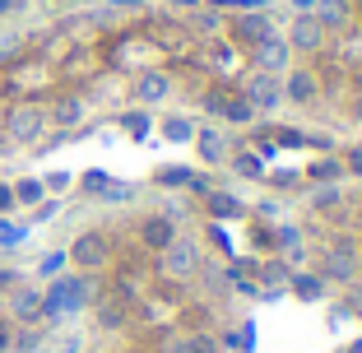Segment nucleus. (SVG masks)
<instances>
[{
	"mask_svg": "<svg viewBox=\"0 0 362 353\" xmlns=\"http://www.w3.org/2000/svg\"><path fill=\"white\" fill-rule=\"evenodd\" d=\"M47 298V316H70V311H84L93 302V284L88 274H61L52 279V289H42Z\"/></svg>",
	"mask_w": 362,
	"mask_h": 353,
	"instance_id": "obj_1",
	"label": "nucleus"
},
{
	"mask_svg": "<svg viewBox=\"0 0 362 353\" xmlns=\"http://www.w3.org/2000/svg\"><path fill=\"white\" fill-rule=\"evenodd\" d=\"M158 270L168 279H195L200 274V265H204V251H200V242L195 237H177V242L168 246V251H158Z\"/></svg>",
	"mask_w": 362,
	"mask_h": 353,
	"instance_id": "obj_2",
	"label": "nucleus"
},
{
	"mask_svg": "<svg viewBox=\"0 0 362 353\" xmlns=\"http://www.w3.org/2000/svg\"><path fill=\"white\" fill-rule=\"evenodd\" d=\"M47 108H37V103H19V108H10V117H5V135L14 139V144H37V139L47 135Z\"/></svg>",
	"mask_w": 362,
	"mask_h": 353,
	"instance_id": "obj_3",
	"label": "nucleus"
},
{
	"mask_svg": "<svg viewBox=\"0 0 362 353\" xmlns=\"http://www.w3.org/2000/svg\"><path fill=\"white\" fill-rule=\"evenodd\" d=\"M65 256H70V265H75V270L93 274V270H103L107 260H112V246H107L103 233H79L75 242L65 246Z\"/></svg>",
	"mask_w": 362,
	"mask_h": 353,
	"instance_id": "obj_4",
	"label": "nucleus"
},
{
	"mask_svg": "<svg viewBox=\"0 0 362 353\" xmlns=\"http://www.w3.org/2000/svg\"><path fill=\"white\" fill-rule=\"evenodd\" d=\"M242 98L256 112H279V103H284V75H265V70H256V75L246 79Z\"/></svg>",
	"mask_w": 362,
	"mask_h": 353,
	"instance_id": "obj_5",
	"label": "nucleus"
},
{
	"mask_svg": "<svg viewBox=\"0 0 362 353\" xmlns=\"http://www.w3.org/2000/svg\"><path fill=\"white\" fill-rule=\"evenodd\" d=\"M10 316L19 325L47 321V298H42V289H37V284H14V289H10Z\"/></svg>",
	"mask_w": 362,
	"mask_h": 353,
	"instance_id": "obj_6",
	"label": "nucleus"
},
{
	"mask_svg": "<svg viewBox=\"0 0 362 353\" xmlns=\"http://www.w3.org/2000/svg\"><path fill=\"white\" fill-rule=\"evenodd\" d=\"M316 274L330 279V284H353V274H358V246L353 242H334L330 256H320Z\"/></svg>",
	"mask_w": 362,
	"mask_h": 353,
	"instance_id": "obj_7",
	"label": "nucleus"
},
{
	"mask_svg": "<svg viewBox=\"0 0 362 353\" xmlns=\"http://www.w3.org/2000/svg\"><path fill=\"white\" fill-rule=\"evenodd\" d=\"M293 52H320L325 47V28H320V19L311 10H298L293 14V23H288V37H284Z\"/></svg>",
	"mask_w": 362,
	"mask_h": 353,
	"instance_id": "obj_8",
	"label": "nucleus"
},
{
	"mask_svg": "<svg viewBox=\"0 0 362 353\" xmlns=\"http://www.w3.org/2000/svg\"><path fill=\"white\" fill-rule=\"evenodd\" d=\"M256 70H265V75H288V70H293V47L284 42V37H274V33H269L265 42H256Z\"/></svg>",
	"mask_w": 362,
	"mask_h": 353,
	"instance_id": "obj_9",
	"label": "nucleus"
},
{
	"mask_svg": "<svg viewBox=\"0 0 362 353\" xmlns=\"http://www.w3.org/2000/svg\"><path fill=\"white\" fill-rule=\"evenodd\" d=\"M172 98V75L168 70H144V75L135 79V103L139 108H158V103H168Z\"/></svg>",
	"mask_w": 362,
	"mask_h": 353,
	"instance_id": "obj_10",
	"label": "nucleus"
},
{
	"mask_svg": "<svg viewBox=\"0 0 362 353\" xmlns=\"http://www.w3.org/2000/svg\"><path fill=\"white\" fill-rule=\"evenodd\" d=\"M177 237L181 233H177V219H172V214H149L144 224H139V242L149 246V251H168Z\"/></svg>",
	"mask_w": 362,
	"mask_h": 353,
	"instance_id": "obj_11",
	"label": "nucleus"
},
{
	"mask_svg": "<svg viewBox=\"0 0 362 353\" xmlns=\"http://www.w3.org/2000/svg\"><path fill=\"white\" fill-rule=\"evenodd\" d=\"M269 33H274V19H269L265 10H251V14H237V19H233V37H237V42H246V47L265 42Z\"/></svg>",
	"mask_w": 362,
	"mask_h": 353,
	"instance_id": "obj_12",
	"label": "nucleus"
},
{
	"mask_svg": "<svg viewBox=\"0 0 362 353\" xmlns=\"http://www.w3.org/2000/svg\"><path fill=\"white\" fill-rule=\"evenodd\" d=\"M316 93H320V84H316V70H288L284 75V98L288 103H298V108H311L316 103Z\"/></svg>",
	"mask_w": 362,
	"mask_h": 353,
	"instance_id": "obj_13",
	"label": "nucleus"
},
{
	"mask_svg": "<svg viewBox=\"0 0 362 353\" xmlns=\"http://www.w3.org/2000/svg\"><path fill=\"white\" fill-rule=\"evenodd\" d=\"M84 117H88V103H84V98H56L52 108H47V121H52L56 130H75Z\"/></svg>",
	"mask_w": 362,
	"mask_h": 353,
	"instance_id": "obj_14",
	"label": "nucleus"
},
{
	"mask_svg": "<svg viewBox=\"0 0 362 353\" xmlns=\"http://www.w3.org/2000/svg\"><path fill=\"white\" fill-rule=\"evenodd\" d=\"M311 14L320 19V28L330 33V28H344L349 23V0H316L311 5Z\"/></svg>",
	"mask_w": 362,
	"mask_h": 353,
	"instance_id": "obj_15",
	"label": "nucleus"
},
{
	"mask_svg": "<svg viewBox=\"0 0 362 353\" xmlns=\"http://www.w3.org/2000/svg\"><path fill=\"white\" fill-rule=\"evenodd\" d=\"M195 149H200L204 163H223V158H228V144H223V135H218L214 126L195 130Z\"/></svg>",
	"mask_w": 362,
	"mask_h": 353,
	"instance_id": "obj_16",
	"label": "nucleus"
},
{
	"mask_svg": "<svg viewBox=\"0 0 362 353\" xmlns=\"http://www.w3.org/2000/svg\"><path fill=\"white\" fill-rule=\"evenodd\" d=\"M14 191V204H23V209H37V204L47 200V186H42V177H19V182L10 186Z\"/></svg>",
	"mask_w": 362,
	"mask_h": 353,
	"instance_id": "obj_17",
	"label": "nucleus"
},
{
	"mask_svg": "<svg viewBox=\"0 0 362 353\" xmlns=\"http://www.w3.org/2000/svg\"><path fill=\"white\" fill-rule=\"evenodd\" d=\"M307 177L316 186H339V177H344V158H334V154H325V158H316L307 168Z\"/></svg>",
	"mask_w": 362,
	"mask_h": 353,
	"instance_id": "obj_18",
	"label": "nucleus"
},
{
	"mask_svg": "<svg viewBox=\"0 0 362 353\" xmlns=\"http://www.w3.org/2000/svg\"><path fill=\"white\" fill-rule=\"evenodd\" d=\"M204 209H209L214 219H242V209H246V204L237 200V195H228V191H209Z\"/></svg>",
	"mask_w": 362,
	"mask_h": 353,
	"instance_id": "obj_19",
	"label": "nucleus"
},
{
	"mask_svg": "<svg viewBox=\"0 0 362 353\" xmlns=\"http://www.w3.org/2000/svg\"><path fill=\"white\" fill-rule=\"evenodd\" d=\"M274 242H279V251H284V260H302V228L298 224H279Z\"/></svg>",
	"mask_w": 362,
	"mask_h": 353,
	"instance_id": "obj_20",
	"label": "nucleus"
},
{
	"mask_svg": "<svg viewBox=\"0 0 362 353\" xmlns=\"http://www.w3.org/2000/svg\"><path fill=\"white\" fill-rule=\"evenodd\" d=\"M163 139H168V144H191L195 139V121L191 117H168L163 121Z\"/></svg>",
	"mask_w": 362,
	"mask_h": 353,
	"instance_id": "obj_21",
	"label": "nucleus"
},
{
	"mask_svg": "<svg viewBox=\"0 0 362 353\" xmlns=\"http://www.w3.org/2000/svg\"><path fill=\"white\" fill-rule=\"evenodd\" d=\"M168 353H223V344L214 340V335H186V340H177Z\"/></svg>",
	"mask_w": 362,
	"mask_h": 353,
	"instance_id": "obj_22",
	"label": "nucleus"
},
{
	"mask_svg": "<svg viewBox=\"0 0 362 353\" xmlns=\"http://www.w3.org/2000/svg\"><path fill=\"white\" fill-rule=\"evenodd\" d=\"M288 284H293V293H298L302 302H316L320 293H325V279H320V274H293Z\"/></svg>",
	"mask_w": 362,
	"mask_h": 353,
	"instance_id": "obj_23",
	"label": "nucleus"
},
{
	"mask_svg": "<svg viewBox=\"0 0 362 353\" xmlns=\"http://www.w3.org/2000/svg\"><path fill=\"white\" fill-rule=\"evenodd\" d=\"M223 121H233V126H251V121H256V108H251V103H246V98L237 93V98H228Z\"/></svg>",
	"mask_w": 362,
	"mask_h": 353,
	"instance_id": "obj_24",
	"label": "nucleus"
},
{
	"mask_svg": "<svg viewBox=\"0 0 362 353\" xmlns=\"http://www.w3.org/2000/svg\"><path fill=\"white\" fill-rule=\"evenodd\" d=\"M65 265H70V256H65V246L61 251H47L42 260H37V279H61Z\"/></svg>",
	"mask_w": 362,
	"mask_h": 353,
	"instance_id": "obj_25",
	"label": "nucleus"
},
{
	"mask_svg": "<svg viewBox=\"0 0 362 353\" xmlns=\"http://www.w3.org/2000/svg\"><path fill=\"white\" fill-rule=\"evenodd\" d=\"M14 349H19V353H37V349H42V344H47V335L42 330H37V325H28V330H23V335H14Z\"/></svg>",
	"mask_w": 362,
	"mask_h": 353,
	"instance_id": "obj_26",
	"label": "nucleus"
},
{
	"mask_svg": "<svg viewBox=\"0 0 362 353\" xmlns=\"http://www.w3.org/2000/svg\"><path fill=\"white\" fill-rule=\"evenodd\" d=\"M233 172H242V177H265V163H260L256 154H237V158H233Z\"/></svg>",
	"mask_w": 362,
	"mask_h": 353,
	"instance_id": "obj_27",
	"label": "nucleus"
},
{
	"mask_svg": "<svg viewBox=\"0 0 362 353\" xmlns=\"http://www.w3.org/2000/svg\"><path fill=\"white\" fill-rule=\"evenodd\" d=\"M339 200H344L339 186H316V191H311V204H316V209H334Z\"/></svg>",
	"mask_w": 362,
	"mask_h": 353,
	"instance_id": "obj_28",
	"label": "nucleus"
},
{
	"mask_svg": "<svg viewBox=\"0 0 362 353\" xmlns=\"http://www.w3.org/2000/svg\"><path fill=\"white\" fill-rule=\"evenodd\" d=\"M191 177H195L191 168H163L158 172V186H191Z\"/></svg>",
	"mask_w": 362,
	"mask_h": 353,
	"instance_id": "obj_29",
	"label": "nucleus"
},
{
	"mask_svg": "<svg viewBox=\"0 0 362 353\" xmlns=\"http://www.w3.org/2000/svg\"><path fill=\"white\" fill-rule=\"evenodd\" d=\"M121 126L130 130V135H149V112H126V117H121Z\"/></svg>",
	"mask_w": 362,
	"mask_h": 353,
	"instance_id": "obj_30",
	"label": "nucleus"
},
{
	"mask_svg": "<svg viewBox=\"0 0 362 353\" xmlns=\"http://www.w3.org/2000/svg\"><path fill=\"white\" fill-rule=\"evenodd\" d=\"M98 195H103L107 204H121V200H130V195H135V191H130L126 182H107V186H103V191H98Z\"/></svg>",
	"mask_w": 362,
	"mask_h": 353,
	"instance_id": "obj_31",
	"label": "nucleus"
},
{
	"mask_svg": "<svg viewBox=\"0 0 362 353\" xmlns=\"http://www.w3.org/2000/svg\"><path fill=\"white\" fill-rule=\"evenodd\" d=\"M260 274H265V284H288V279H293V270H288L284 260H269V265L260 270Z\"/></svg>",
	"mask_w": 362,
	"mask_h": 353,
	"instance_id": "obj_32",
	"label": "nucleus"
},
{
	"mask_svg": "<svg viewBox=\"0 0 362 353\" xmlns=\"http://www.w3.org/2000/svg\"><path fill=\"white\" fill-rule=\"evenodd\" d=\"M344 177H362V144H353L344 154Z\"/></svg>",
	"mask_w": 362,
	"mask_h": 353,
	"instance_id": "obj_33",
	"label": "nucleus"
},
{
	"mask_svg": "<svg viewBox=\"0 0 362 353\" xmlns=\"http://www.w3.org/2000/svg\"><path fill=\"white\" fill-rule=\"evenodd\" d=\"M223 108H228V93H218V88L204 93V112H209V117H223Z\"/></svg>",
	"mask_w": 362,
	"mask_h": 353,
	"instance_id": "obj_34",
	"label": "nucleus"
},
{
	"mask_svg": "<svg viewBox=\"0 0 362 353\" xmlns=\"http://www.w3.org/2000/svg\"><path fill=\"white\" fill-rule=\"evenodd\" d=\"M79 349H84V335H61L52 353H79Z\"/></svg>",
	"mask_w": 362,
	"mask_h": 353,
	"instance_id": "obj_35",
	"label": "nucleus"
},
{
	"mask_svg": "<svg viewBox=\"0 0 362 353\" xmlns=\"http://www.w3.org/2000/svg\"><path fill=\"white\" fill-rule=\"evenodd\" d=\"M107 182H112L107 172H84V191H88V195H98V191H103Z\"/></svg>",
	"mask_w": 362,
	"mask_h": 353,
	"instance_id": "obj_36",
	"label": "nucleus"
},
{
	"mask_svg": "<svg viewBox=\"0 0 362 353\" xmlns=\"http://www.w3.org/2000/svg\"><path fill=\"white\" fill-rule=\"evenodd\" d=\"M42 186H47V191H65V186H70V172H47Z\"/></svg>",
	"mask_w": 362,
	"mask_h": 353,
	"instance_id": "obj_37",
	"label": "nucleus"
},
{
	"mask_svg": "<svg viewBox=\"0 0 362 353\" xmlns=\"http://www.w3.org/2000/svg\"><path fill=\"white\" fill-rule=\"evenodd\" d=\"M14 284H23V279H19V270H10V265H0V293H10Z\"/></svg>",
	"mask_w": 362,
	"mask_h": 353,
	"instance_id": "obj_38",
	"label": "nucleus"
},
{
	"mask_svg": "<svg viewBox=\"0 0 362 353\" xmlns=\"http://www.w3.org/2000/svg\"><path fill=\"white\" fill-rule=\"evenodd\" d=\"M10 209H14V191H10V186H0V214H10Z\"/></svg>",
	"mask_w": 362,
	"mask_h": 353,
	"instance_id": "obj_39",
	"label": "nucleus"
},
{
	"mask_svg": "<svg viewBox=\"0 0 362 353\" xmlns=\"http://www.w3.org/2000/svg\"><path fill=\"white\" fill-rule=\"evenodd\" d=\"M195 23H200L204 33H214V28H218V14H209V10H204V14H200V19H195Z\"/></svg>",
	"mask_w": 362,
	"mask_h": 353,
	"instance_id": "obj_40",
	"label": "nucleus"
},
{
	"mask_svg": "<svg viewBox=\"0 0 362 353\" xmlns=\"http://www.w3.org/2000/svg\"><path fill=\"white\" fill-rule=\"evenodd\" d=\"M103 325H121V311L117 307H103Z\"/></svg>",
	"mask_w": 362,
	"mask_h": 353,
	"instance_id": "obj_41",
	"label": "nucleus"
},
{
	"mask_svg": "<svg viewBox=\"0 0 362 353\" xmlns=\"http://www.w3.org/2000/svg\"><path fill=\"white\" fill-rule=\"evenodd\" d=\"M5 349H10V325L0 321V353H5Z\"/></svg>",
	"mask_w": 362,
	"mask_h": 353,
	"instance_id": "obj_42",
	"label": "nucleus"
},
{
	"mask_svg": "<svg viewBox=\"0 0 362 353\" xmlns=\"http://www.w3.org/2000/svg\"><path fill=\"white\" fill-rule=\"evenodd\" d=\"M23 0H0V14H10V10H19Z\"/></svg>",
	"mask_w": 362,
	"mask_h": 353,
	"instance_id": "obj_43",
	"label": "nucleus"
},
{
	"mask_svg": "<svg viewBox=\"0 0 362 353\" xmlns=\"http://www.w3.org/2000/svg\"><path fill=\"white\" fill-rule=\"evenodd\" d=\"M293 5H298V10H311V5H316V0H293Z\"/></svg>",
	"mask_w": 362,
	"mask_h": 353,
	"instance_id": "obj_44",
	"label": "nucleus"
},
{
	"mask_svg": "<svg viewBox=\"0 0 362 353\" xmlns=\"http://www.w3.org/2000/svg\"><path fill=\"white\" fill-rule=\"evenodd\" d=\"M353 117H358V121H362V98H358V103H353Z\"/></svg>",
	"mask_w": 362,
	"mask_h": 353,
	"instance_id": "obj_45",
	"label": "nucleus"
},
{
	"mask_svg": "<svg viewBox=\"0 0 362 353\" xmlns=\"http://www.w3.org/2000/svg\"><path fill=\"white\" fill-rule=\"evenodd\" d=\"M349 353H362V340H353V344H349Z\"/></svg>",
	"mask_w": 362,
	"mask_h": 353,
	"instance_id": "obj_46",
	"label": "nucleus"
},
{
	"mask_svg": "<svg viewBox=\"0 0 362 353\" xmlns=\"http://www.w3.org/2000/svg\"><path fill=\"white\" fill-rule=\"evenodd\" d=\"M358 316H362V311H358Z\"/></svg>",
	"mask_w": 362,
	"mask_h": 353,
	"instance_id": "obj_47",
	"label": "nucleus"
}]
</instances>
